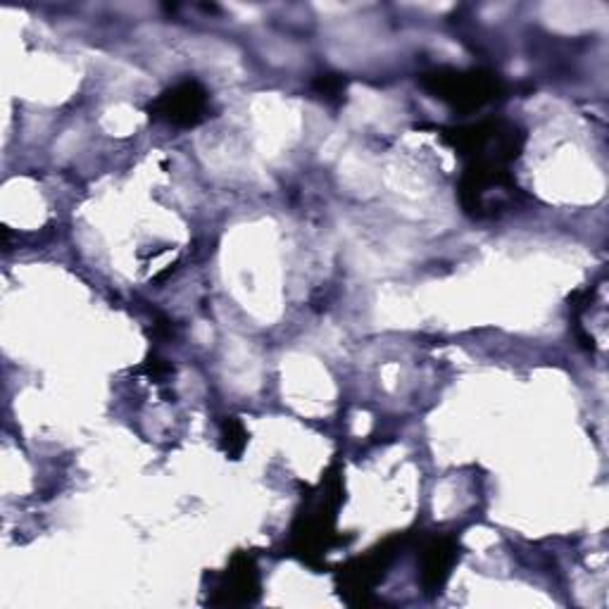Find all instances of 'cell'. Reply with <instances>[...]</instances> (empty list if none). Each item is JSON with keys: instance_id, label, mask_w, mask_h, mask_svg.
I'll return each instance as SVG.
<instances>
[{"instance_id": "1", "label": "cell", "mask_w": 609, "mask_h": 609, "mask_svg": "<svg viewBox=\"0 0 609 609\" xmlns=\"http://www.w3.org/2000/svg\"><path fill=\"white\" fill-rule=\"evenodd\" d=\"M164 114L170 117L172 122H195L201 117L202 105H205V98L193 83H186V86L176 88L174 93H170L162 101Z\"/></svg>"}, {"instance_id": "2", "label": "cell", "mask_w": 609, "mask_h": 609, "mask_svg": "<svg viewBox=\"0 0 609 609\" xmlns=\"http://www.w3.org/2000/svg\"><path fill=\"white\" fill-rule=\"evenodd\" d=\"M453 565V547H446L443 543H436L431 550H428L427 565H424V576L431 585H440L446 581L447 569Z\"/></svg>"}]
</instances>
